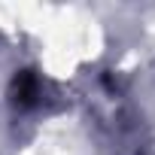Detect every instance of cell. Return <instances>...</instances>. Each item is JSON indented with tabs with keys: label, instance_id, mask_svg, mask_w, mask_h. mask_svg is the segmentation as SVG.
<instances>
[{
	"label": "cell",
	"instance_id": "6da1fadb",
	"mask_svg": "<svg viewBox=\"0 0 155 155\" xmlns=\"http://www.w3.org/2000/svg\"><path fill=\"white\" fill-rule=\"evenodd\" d=\"M12 94H15V104L18 107H31L37 101V79H34V73H18L15 76Z\"/></svg>",
	"mask_w": 155,
	"mask_h": 155
}]
</instances>
